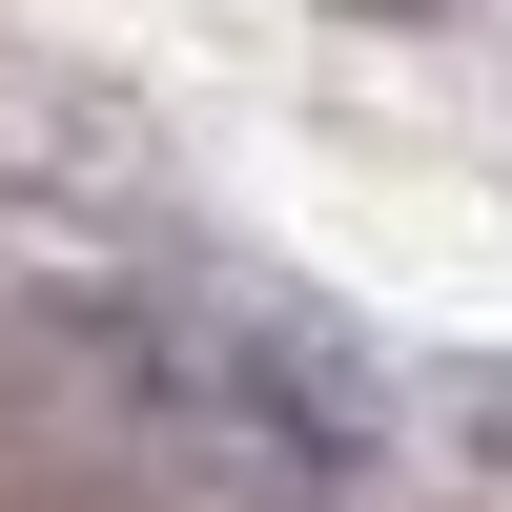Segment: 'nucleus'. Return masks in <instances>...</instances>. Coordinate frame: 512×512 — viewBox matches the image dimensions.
Instances as JSON below:
<instances>
[{
    "instance_id": "f257e3e1",
    "label": "nucleus",
    "mask_w": 512,
    "mask_h": 512,
    "mask_svg": "<svg viewBox=\"0 0 512 512\" xmlns=\"http://www.w3.org/2000/svg\"><path fill=\"white\" fill-rule=\"evenodd\" d=\"M492 451H512V410H492Z\"/></svg>"
}]
</instances>
